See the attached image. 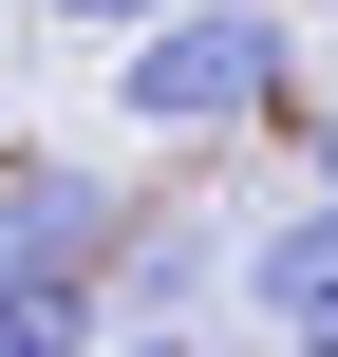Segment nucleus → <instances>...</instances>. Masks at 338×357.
Segmentation results:
<instances>
[{
	"label": "nucleus",
	"mask_w": 338,
	"mask_h": 357,
	"mask_svg": "<svg viewBox=\"0 0 338 357\" xmlns=\"http://www.w3.org/2000/svg\"><path fill=\"white\" fill-rule=\"evenodd\" d=\"M113 113H132L151 151L282 132V113H301V19H282V0H188V19L113 38Z\"/></svg>",
	"instance_id": "obj_1"
},
{
	"label": "nucleus",
	"mask_w": 338,
	"mask_h": 357,
	"mask_svg": "<svg viewBox=\"0 0 338 357\" xmlns=\"http://www.w3.org/2000/svg\"><path fill=\"white\" fill-rule=\"evenodd\" d=\"M56 38H151V19H188V0H38Z\"/></svg>",
	"instance_id": "obj_5"
},
{
	"label": "nucleus",
	"mask_w": 338,
	"mask_h": 357,
	"mask_svg": "<svg viewBox=\"0 0 338 357\" xmlns=\"http://www.w3.org/2000/svg\"><path fill=\"white\" fill-rule=\"evenodd\" d=\"M94 357H226V339H207V320H113Z\"/></svg>",
	"instance_id": "obj_7"
},
{
	"label": "nucleus",
	"mask_w": 338,
	"mask_h": 357,
	"mask_svg": "<svg viewBox=\"0 0 338 357\" xmlns=\"http://www.w3.org/2000/svg\"><path fill=\"white\" fill-rule=\"evenodd\" d=\"M263 339H282V357H338V282H301V301H282Z\"/></svg>",
	"instance_id": "obj_6"
},
{
	"label": "nucleus",
	"mask_w": 338,
	"mask_h": 357,
	"mask_svg": "<svg viewBox=\"0 0 338 357\" xmlns=\"http://www.w3.org/2000/svg\"><path fill=\"white\" fill-rule=\"evenodd\" d=\"M226 282H245V245H226L207 207H151V226H132V264H113V320H207Z\"/></svg>",
	"instance_id": "obj_3"
},
{
	"label": "nucleus",
	"mask_w": 338,
	"mask_h": 357,
	"mask_svg": "<svg viewBox=\"0 0 338 357\" xmlns=\"http://www.w3.org/2000/svg\"><path fill=\"white\" fill-rule=\"evenodd\" d=\"M132 188L113 169H75V151H0V282H113L132 264Z\"/></svg>",
	"instance_id": "obj_2"
},
{
	"label": "nucleus",
	"mask_w": 338,
	"mask_h": 357,
	"mask_svg": "<svg viewBox=\"0 0 338 357\" xmlns=\"http://www.w3.org/2000/svg\"><path fill=\"white\" fill-rule=\"evenodd\" d=\"M113 339V282H0V357H94Z\"/></svg>",
	"instance_id": "obj_4"
},
{
	"label": "nucleus",
	"mask_w": 338,
	"mask_h": 357,
	"mask_svg": "<svg viewBox=\"0 0 338 357\" xmlns=\"http://www.w3.org/2000/svg\"><path fill=\"white\" fill-rule=\"evenodd\" d=\"M282 132H301V188L338 207V94H320V113H282Z\"/></svg>",
	"instance_id": "obj_8"
}]
</instances>
